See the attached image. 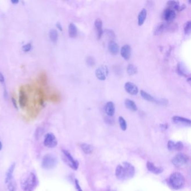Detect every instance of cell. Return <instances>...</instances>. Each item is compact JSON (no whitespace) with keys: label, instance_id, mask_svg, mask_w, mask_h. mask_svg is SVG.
Listing matches in <instances>:
<instances>
[{"label":"cell","instance_id":"6da1fadb","mask_svg":"<svg viewBox=\"0 0 191 191\" xmlns=\"http://www.w3.org/2000/svg\"><path fill=\"white\" fill-rule=\"evenodd\" d=\"M135 174V169L131 163L124 162L119 164L116 170V176L120 181L130 179L134 177Z\"/></svg>","mask_w":191,"mask_h":191},{"label":"cell","instance_id":"b9f144b4","mask_svg":"<svg viewBox=\"0 0 191 191\" xmlns=\"http://www.w3.org/2000/svg\"><path fill=\"white\" fill-rule=\"evenodd\" d=\"M56 27L57 28V29H58L60 31L62 32V30H63V28H62V25L61 24V23H60L59 22L57 23V24H56Z\"/></svg>","mask_w":191,"mask_h":191},{"label":"cell","instance_id":"52a82bcc","mask_svg":"<svg viewBox=\"0 0 191 191\" xmlns=\"http://www.w3.org/2000/svg\"><path fill=\"white\" fill-rule=\"evenodd\" d=\"M174 27L176 26L171 24V23H167L165 21L160 23L155 26L154 30V34L155 35H159L165 31L173 30Z\"/></svg>","mask_w":191,"mask_h":191},{"label":"cell","instance_id":"7402d4cb","mask_svg":"<svg viewBox=\"0 0 191 191\" xmlns=\"http://www.w3.org/2000/svg\"><path fill=\"white\" fill-rule=\"evenodd\" d=\"M15 168V163H13L11 164L10 167H8V170L6 172V177H5V183L7 184L8 183L10 182L12 180L13 178V173L14 172Z\"/></svg>","mask_w":191,"mask_h":191},{"label":"cell","instance_id":"8d00e7d4","mask_svg":"<svg viewBox=\"0 0 191 191\" xmlns=\"http://www.w3.org/2000/svg\"><path fill=\"white\" fill-rule=\"evenodd\" d=\"M40 81L42 82V84H46L47 83V78H46V75L44 73H43L42 75H41V76H40Z\"/></svg>","mask_w":191,"mask_h":191},{"label":"cell","instance_id":"9c48e42d","mask_svg":"<svg viewBox=\"0 0 191 191\" xmlns=\"http://www.w3.org/2000/svg\"><path fill=\"white\" fill-rule=\"evenodd\" d=\"M109 74V69L107 66L102 65L96 70V76L98 80L104 81L106 80Z\"/></svg>","mask_w":191,"mask_h":191},{"label":"cell","instance_id":"2e32d148","mask_svg":"<svg viewBox=\"0 0 191 191\" xmlns=\"http://www.w3.org/2000/svg\"><path fill=\"white\" fill-rule=\"evenodd\" d=\"M167 149L170 151H180L182 150L183 148V144L181 141L174 142L172 140H169L167 142Z\"/></svg>","mask_w":191,"mask_h":191},{"label":"cell","instance_id":"3957f363","mask_svg":"<svg viewBox=\"0 0 191 191\" xmlns=\"http://www.w3.org/2000/svg\"><path fill=\"white\" fill-rule=\"evenodd\" d=\"M170 185L174 190H178L181 189L185 183V179L183 175L178 172L173 173L169 178Z\"/></svg>","mask_w":191,"mask_h":191},{"label":"cell","instance_id":"ba28073f","mask_svg":"<svg viewBox=\"0 0 191 191\" xmlns=\"http://www.w3.org/2000/svg\"><path fill=\"white\" fill-rule=\"evenodd\" d=\"M58 144L57 139L52 133L47 134L44 140V145L48 148H54Z\"/></svg>","mask_w":191,"mask_h":191},{"label":"cell","instance_id":"ffe728a7","mask_svg":"<svg viewBox=\"0 0 191 191\" xmlns=\"http://www.w3.org/2000/svg\"><path fill=\"white\" fill-rule=\"evenodd\" d=\"M108 49L109 52L113 55H116L118 53L120 48L117 42L113 40H110L108 43Z\"/></svg>","mask_w":191,"mask_h":191},{"label":"cell","instance_id":"83f0119b","mask_svg":"<svg viewBox=\"0 0 191 191\" xmlns=\"http://www.w3.org/2000/svg\"><path fill=\"white\" fill-rule=\"evenodd\" d=\"M81 148L83 152L87 154H90L93 151V147L91 145L87 143H82L81 145Z\"/></svg>","mask_w":191,"mask_h":191},{"label":"cell","instance_id":"7c38bea8","mask_svg":"<svg viewBox=\"0 0 191 191\" xmlns=\"http://www.w3.org/2000/svg\"><path fill=\"white\" fill-rule=\"evenodd\" d=\"M173 122L178 125L184 126H190L191 125V120L183 117L174 116L172 117Z\"/></svg>","mask_w":191,"mask_h":191},{"label":"cell","instance_id":"7a4b0ae2","mask_svg":"<svg viewBox=\"0 0 191 191\" xmlns=\"http://www.w3.org/2000/svg\"><path fill=\"white\" fill-rule=\"evenodd\" d=\"M37 178L33 172L24 175L20 182L21 188L24 191H33L37 187Z\"/></svg>","mask_w":191,"mask_h":191},{"label":"cell","instance_id":"f1b7e54d","mask_svg":"<svg viewBox=\"0 0 191 191\" xmlns=\"http://www.w3.org/2000/svg\"><path fill=\"white\" fill-rule=\"evenodd\" d=\"M127 73L129 76H132L137 73V68L133 64H129L127 67Z\"/></svg>","mask_w":191,"mask_h":191},{"label":"cell","instance_id":"7bdbcfd3","mask_svg":"<svg viewBox=\"0 0 191 191\" xmlns=\"http://www.w3.org/2000/svg\"><path fill=\"white\" fill-rule=\"evenodd\" d=\"M11 2L14 5H16V4L19 3V1H18V0H12V1H11Z\"/></svg>","mask_w":191,"mask_h":191},{"label":"cell","instance_id":"60d3db41","mask_svg":"<svg viewBox=\"0 0 191 191\" xmlns=\"http://www.w3.org/2000/svg\"><path fill=\"white\" fill-rule=\"evenodd\" d=\"M3 98L5 99H8V90L6 88H4L3 90Z\"/></svg>","mask_w":191,"mask_h":191},{"label":"cell","instance_id":"ac0fdd59","mask_svg":"<svg viewBox=\"0 0 191 191\" xmlns=\"http://www.w3.org/2000/svg\"><path fill=\"white\" fill-rule=\"evenodd\" d=\"M94 26L97 34V37L98 39H100L102 37L103 34L102 20L100 19H96L94 22Z\"/></svg>","mask_w":191,"mask_h":191},{"label":"cell","instance_id":"44dd1931","mask_svg":"<svg viewBox=\"0 0 191 191\" xmlns=\"http://www.w3.org/2000/svg\"><path fill=\"white\" fill-rule=\"evenodd\" d=\"M146 167L149 172L155 174H159L163 172V168L159 167L154 164V163L148 161L146 164Z\"/></svg>","mask_w":191,"mask_h":191},{"label":"cell","instance_id":"f35d334b","mask_svg":"<svg viewBox=\"0 0 191 191\" xmlns=\"http://www.w3.org/2000/svg\"><path fill=\"white\" fill-rule=\"evenodd\" d=\"M75 186H76V188L78 191H82L81 187H80V184L79 181L77 179H75Z\"/></svg>","mask_w":191,"mask_h":191},{"label":"cell","instance_id":"d6986e66","mask_svg":"<svg viewBox=\"0 0 191 191\" xmlns=\"http://www.w3.org/2000/svg\"><path fill=\"white\" fill-rule=\"evenodd\" d=\"M176 72L179 76L183 77H187L190 75L188 72L189 71L185 66V65L181 62L177 64L176 67Z\"/></svg>","mask_w":191,"mask_h":191},{"label":"cell","instance_id":"603a6c76","mask_svg":"<svg viewBox=\"0 0 191 191\" xmlns=\"http://www.w3.org/2000/svg\"><path fill=\"white\" fill-rule=\"evenodd\" d=\"M68 33H69V35L70 38H74L76 37V36L78 35V30L75 24L72 23L69 24L68 28Z\"/></svg>","mask_w":191,"mask_h":191},{"label":"cell","instance_id":"ee69618b","mask_svg":"<svg viewBox=\"0 0 191 191\" xmlns=\"http://www.w3.org/2000/svg\"><path fill=\"white\" fill-rule=\"evenodd\" d=\"M2 143H1V141H0V151L2 150Z\"/></svg>","mask_w":191,"mask_h":191},{"label":"cell","instance_id":"8fae6325","mask_svg":"<svg viewBox=\"0 0 191 191\" xmlns=\"http://www.w3.org/2000/svg\"><path fill=\"white\" fill-rule=\"evenodd\" d=\"M28 97L27 94L23 88H21L19 90V104L21 108H24L28 104Z\"/></svg>","mask_w":191,"mask_h":191},{"label":"cell","instance_id":"836d02e7","mask_svg":"<svg viewBox=\"0 0 191 191\" xmlns=\"http://www.w3.org/2000/svg\"><path fill=\"white\" fill-rule=\"evenodd\" d=\"M44 133V130L42 128L38 127L35 131V138L36 139H39L43 135Z\"/></svg>","mask_w":191,"mask_h":191},{"label":"cell","instance_id":"d6a6232c","mask_svg":"<svg viewBox=\"0 0 191 191\" xmlns=\"http://www.w3.org/2000/svg\"><path fill=\"white\" fill-rule=\"evenodd\" d=\"M86 63L89 66L92 67L96 64V60L93 57L89 56L86 59Z\"/></svg>","mask_w":191,"mask_h":191},{"label":"cell","instance_id":"5bb4252c","mask_svg":"<svg viewBox=\"0 0 191 191\" xmlns=\"http://www.w3.org/2000/svg\"><path fill=\"white\" fill-rule=\"evenodd\" d=\"M132 53V49L129 44L123 45L120 50V55L125 60H129Z\"/></svg>","mask_w":191,"mask_h":191},{"label":"cell","instance_id":"30bf717a","mask_svg":"<svg viewBox=\"0 0 191 191\" xmlns=\"http://www.w3.org/2000/svg\"><path fill=\"white\" fill-rule=\"evenodd\" d=\"M175 11L169 8H165L162 14V19L165 21V22L171 23L175 19Z\"/></svg>","mask_w":191,"mask_h":191},{"label":"cell","instance_id":"4316f807","mask_svg":"<svg viewBox=\"0 0 191 191\" xmlns=\"http://www.w3.org/2000/svg\"><path fill=\"white\" fill-rule=\"evenodd\" d=\"M49 38L52 41V42L56 43V42H57L58 39V32L56 29H51L49 32Z\"/></svg>","mask_w":191,"mask_h":191},{"label":"cell","instance_id":"e0dca14e","mask_svg":"<svg viewBox=\"0 0 191 191\" xmlns=\"http://www.w3.org/2000/svg\"><path fill=\"white\" fill-rule=\"evenodd\" d=\"M104 109L105 113L107 114L108 117H112L114 116L115 111H116V108H115V105L111 101L108 102L107 103L105 104Z\"/></svg>","mask_w":191,"mask_h":191},{"label":"cell","instance_id":"f546056e","mask_svg":"<svg viewBox=\"0 0 191 191\" xmlns=\"http://www.w3.org/2000/svg\"><path fill=\"white\" fill-rule=\"evenodd\" d=\"M118 121H119L120 127L122 129V130L126 131L127 128V122L125 119L123 117H122V116H120V117L118 118Z\"/></svg>","mask_w":191,"mask_h":191},{"label":"cell","instance_id":"f6af8a7d","mask_svg":"<svg viewBox=\"0 0 191 191\" xmlns=\"http://www.w3.org/2000/svg\"><path fill=\"white\" fill-rule=\"evenodd\" d=\"M187 81L189 82V84H191V78H190V77H189V78H188V79H187Z\"/></svg>","mask_w":191,"mask_h":191},{"label":"cell","instance_id":"d590c367","mask_svg":"<svg viewBox=\"0 0 191 191\" xmlns=\"http://www.w3.org/2000/svg\"><path fill=\"white\" fill-rule=\"evenodd\" d=\"M105 32H106V33H107V35H108L110 38H111V39H114V38H115V37H116V35H115L114 33V32H113L112 30H111V29H107V30H105Z\"/></svg>","mask_w":191,"mask_h":191},{"label":"cell","instance_id":"d4e9b609","mask_svg":"<svg viewBox=\"0 0 191 191\" xmlns=\"http://www.w3.org/2000/svg\"><path fill=\"white\" fill-rule=\"evenodd\" d=\"M125 104L126 107L131 111H136L138 109L137 106L135 102L131 99H126L125 101Z\"/></svg>","mask_w":191,"mask_h":191},{"label":"cell","instance_id":"5b68a950","mask_svg":"<svg viewBox=\"0 0 191 191\" xmlns=\"http://www.w3.org/2000/svg\"><path fill=\"white\" fill-rule=\"evenodd\" d=\"M64 155V162L73 170H77L79 167V163L78 161L75 159L71 154L66 150H62Z\"/></svg>","mask_w":191,"mask_h":191},{"label":"cell","instance_id":"74e56055","mask_svg":"<svg viewBox=\"0 0 191 191\" xmlns=\"http://www.w3.org/2000/svg\"><path fill=\"white\" fill-rule=\"evenodd\" d=\"M11 102L12 103L14 107L16 109H18V104L17 103L16 99L15 97H14V96L11 97Z\"/></svg>","mask_w":191,"mask_h":191},{"label":"cell","instance_id":"ab89813d","mask_svg":"<svg viewBox=\"0 0 191 191\" xmlns=\"http://www.w3.org/2000/svg\"><path fill=\"white\" fill-rule=\"evenodd\" d=\"M5 82V76L2 72H0V83L2 84V85H4Z\"/></svg>","mask_w":191,"mask_h":191},{"label":"cell","instance_id":"484cf974","mask_svg":"<svg viewBox=\"0 0 191 191\" xmlns=\"http://www.w3.org/2000/svg\"><path fill=\"white\" fill-rule=\"evenodd\" d=\"M140 94H141V97L143 98L144 100L149 101V102L155 103L156 99H155L153 96H151V94H150L147 92L144 91L143 90H141L140 91Z\"/></svg>","mask_w":191,"mask_h":191},{"label":"cell","instance_id":"4dcf8cb0","mask_svg":"<svg viewBox=\"0 0 191 191\" xmlns=\"http://www.w3.org/2000/svg\"><path fill=\"white\" fill-rule=\"evenodd\" d=\"M191 31V21H187L184 25V32L185 35H190Z\"/></svg>","mask_w":191,"mask_h":191},{"label":"cell","instance_id":"1f68e13d","mask_svg":"<svg viewBox=\"0 0 191 191\" xmlns=\"http://www.w3.org/2000/svg\"><path fill=\"white\" fill-rule=\"evenodd\" d=\"M8 191H16L17 184L16 182L13 179L9 182L8 184Z\"/></svg>","mask_w":191,"mask_h":191},{"label":"cell","instance_id":"4fadbf2b","mask_svg":"<svg viewBox=\"0 0 191 191\" xmlns=\"http://www.w3.org/2000/svg\"><path fill=\"white\" fill-rule=\"evenodd\" d=\"M125 89L126 92L132 96H136L138 92V88L134 83L127 82L125 84Z\"/></svg>","mask_w":191,"mask_h":191},{"label":"cell","instance_id":"277c9868","mask_svg":"<svg viewBox=\"0 0 191 191\" xmlns=\"http://www.w3.org/2000/svg\"><path fill=\"white\" fill-rule=\"evenodd\" d=\"M58 163V160L55 156L52 154H47L44 156L42 167L45 169H51L56 167Z\"/></svg>","mask_w":191,"mask_h":191},{"label":"cell","instance_id":"9a60e30c","mask_svg":"<svg viewBox=\"0 0 191 191\" xmlns=\"http://www.w3.org/2000/svg\"><path fill=\"white\" fill-rule=\"evenodd\" d=\"M167 5L168 8L178 11H182L186 8L185 4L183 3L182 5H181L179 2L176 1H168Z\"/></svg>","mask_w":191,"mask_h":191},{"label":"cell","instance_id":"cb8c5ba5","mask_svg":"<svg viewBox=\"0 0 191 191\" xmlns=\"http://www.w3.org/2000/svg\"><path fill=\"white\" fill-rule=\"evenodd\" d=\"M147 16V11L145 8H143L138 14L137 17V23L139 26L143 25Z\"/></svg>","mask_w":191,"mask_h":191},{"label":"cell","instance_id":"e575fe53","mask_svg":"<svg viewBox=\"0 0 191 191\" xmlns=\"http://www.w3.org/2000/svg\"><path fill=\"white\" fill-rule=\"evenodd\" d=\"M32 48V44L30 43H29L24 44V46L22 47V49L25 52H29V51H31Z\"/></svg>","mask_w":191,"mask_h":191},{"label":"cell","instance_id":"8992f818","mask_svg":"<svg viewBox=\"0 0 191 191\" xmlns=\"http://www.w3.org/2000/svg\"><path fill=\"white\" fill-rule=\"evenodd\" d=\"M188 160L189 158L187 155L183 153H178L173 158L172 162L176 167H182L188 163Z\"/></svg>","mask_w":191,"mask_h":191}]
</instances>
